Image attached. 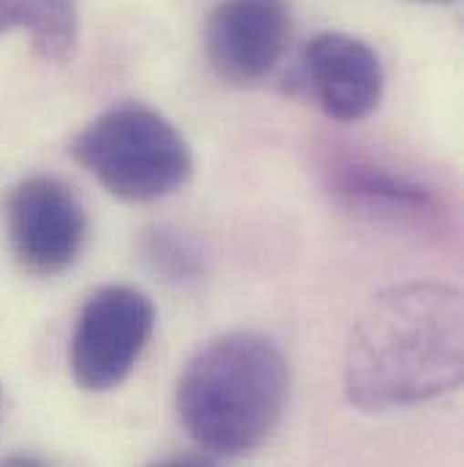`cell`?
I'll return each mask as SVG.
<instances>
[{
  "label": "cell",
  "instance_id": "5b68a950",
  "mask_svg": "<svg viewBox=\"0 0 464 467\" xmlns=\"http://www.w3.org/2000/svg\"><path fill=\"white\" fill-rule=\"evenodd\" d=\"M5 232L19 266L52 277L66 272L85 250L88 215L79 196L57 177L36 174L11 188Z\"/></svg>",
  "mask_w": 464,
  "mask_h": 467
},
{
  "label": "cell",
  "instance_id": "4fadbf2b",
  "mask_svg": "<svg viewBox=\"0 0 464 467\" xmlns=\"http://www.w3.org/2000/svg\"><path fill=\"white\" fill-rule=\"evenodd\" d=\"M424 3H446V0H424Z\"/></svg>",
  "mask_w": 464,
  "mask_h": 467
},
{
  "label": "cell",
  "instance_id": "ba28073f",
  "mask_svg": "<svg viewBox=\"0 0 464 467\" xmlns=\"http://www.w3.org/2000/svg\"><path fill=\"white\" fill-rule=\"evenodd\" d=\"M302 85L332 119L356 122L377 109L386 74L366 41L332 30L304 47Z\"/></svg>",
  "mask_w": 464,
  "mask_h": 467
},
{
  "label": "cell",
  "instance_id": "8992f818",
  "mask_svg": "<svg viewBox=\"0 0 464 467\" xmlns=\"http://www.w3.org/2000/svg\"><path fill=\"white\" fill-rule=\"evenodd\" d=\"M321 171L332 196L372 221L432 229L446 218V204L429 182L377 158L340 150L321 163Z\"/></svg>",
  "mask_w": 464,
  "mask_h": 467
},
{
  "label": "cell",
  "instance_id": "7a4b0ae2",
  "mask_svg": "<svg viewBox=\"0 0 464 467\" xmlns=\"http://www.w3.org/2000/svg\"><path fill=\"white\" fill-rule=\"evenodd\" d=\"M291 397L285 353L255 332H232L199 350L177 380L188 435L215 457H244L277 430Z\"/></svg>",
  "mask_w": 464,
  "mask_h": 467
},
{
  "label": "cell",
  "instance_id": "52a82bcc",
  "mask_svg": "<svg viewBox=\"0 0 464 467\" xmlns=\"http://www.w3.org/2000/svg\"><path fill=\"white\" fill-rule=\"evenodd\" d=\"M288 36V0H223L207 19L204 52L223 82L255 85L280 63Z\"/></svg>",
  "mask_w": 464,
  "mask_h": 467
},
{
  "label": "cell",
  "instance_id": "277c9868",
  "mask_svg": "<svg viewBox=\"0 0 464 467\" xmlns=\"http://www.w3.org/2000/svg\"><path fill=\"white\" fill-rule=\"evenodd\" d=\"M155 307L133 285H104L82 307L71 337V372L85 391L119 386L147 348Z\"/></svg>",
  "mask_w": 464,
  "mask_h": 467
},
{
  "label": "cell",
  "instance_id": "8fae6325",
  "mask_svg": "<svg viewBox=\"0 0 464 467\" xmlns=\"http://www.w3.org/2000/svg\"><path fill=\"white\" fill-rule=\"evenodd\" d=\"M147 467H221L218 462H212L210 457H201V454H177V457H166V460H158Z\"/></svg>",
  "mask_w": 464,
  "mask_h": 467
},
{
  "label": "cell",
  "instance_id": "3957f363",
  "mask_svg": "<svg viewBox=\"0 0 464 467\" xmlns=\"http://www.w3.org/2000/svg\"><path fill=\"white\" fill-rule=\"evenodd\" d=\"M71 155L112 196L133 204L171 196L193 171V152L174 122L133 101L88 122L74 136Z\"/></svg>",
  "mask_w": 464,
  "mask_h": 467
},
{
  "label": "cell",
  "instance_id": "7c38bea8",
  "mask_svg": "<svg viewBox=\"0 0 464 467\" xmlns=\"http://www.w3.org/2000/svg\"><path fill=\"white\" fill-rule=\"evenodd\" d=\"M0 467H49L44 460L38 457H27V454H14V457H5L0 460Z\"/></svg>",
  "mask_w": 464,
  "mask_h": 467
},
{
  "label": "cell",
  "instance_id": "30bf717a",
  "mask_svg": "<svg viewBox=\"0 0 464 467\" xmlns=\"http://www.w3.org/2000/svg\"><path fill=\"white\" fill-rule=\"evenodd\" d=\"M141 253L158 275L174 283L196 280L204 269V255L196 242L171 226H155L144 234Z\"/></svg>",
  "mask_w": 464,
  "mask_h": 467
},
{
  "label": "cell",
  "instance_id": "9c48e42d",
  "mask_svg": "<svg viewBox=\"0 0 464 467\" xmlns=\"http://www.w3.org/2000/svg\"><path fill=\"white\" fill-rule=\"evenodd\" d=\"M27 30L33 49L52 63L66 60L79 36L74 0H0V36Z\"/></svg>",
  "mask_w": 464,
  "mask_h": 467
},
{
  "label": "cell",
  "instance_id": "6da1fadb",
  "mask_svg": "<svg viewBox=\"0 0 464 467\" xmlns=\"http://www.w3.org/2000/svg\"><path fill=\"white\" fill-rule=\"evenodd\" d=\"M462 294L405 283L377 294L353 327L345 394L366 413L410 408L462 383Z\"/></svg>",
  "mask_w": 464,
  "mask_h": 467
}]
</instances>
